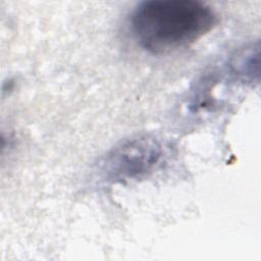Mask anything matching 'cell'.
Returning a JSON list of instances; mask_svg holds the SVG:
<instances>
[{
	"instance_id": "1",
	"label": "cell",
	"mask_w": 261,
	"mask_h": 261,
	"mask_svg": "<svg viewBox=\"0 0 261 261\" xmlns=\"http://www.w3.org/2000/svg\"><path fill=\"white\" fill-rule=\"evenodd\" d=\"M211 6L196 0L141 2L130 15V31L138 46L156 55L189 47L216 24Z\"/></svg>"
},
{
	"instance_id": "2",
	"label": "cell",
	"mask_w": 261,
	"mask_h": 261,
	"mask_svg": "<svg viewBox=\"0 0 261 261\" xmlns=\"http://www.w3.org/2000/svg\"><path fill=\"white\" fill-rule=\"evenodd\" d=\"M165 158L163 143L151 135H138L108 151L97 166L102 182L124 185L139 181L156 171Z\"/></svg>"
},
{
	"instance_id": "3",
	"label": "cell",
	"mask_w": 261,
	"mask_h": 261,
	"mask_svg": "<svg viewBox=\"0 0 261 261\" xmlns=\"http://www.w3.org/2000/svg\"><path fill=\"white\" fill-rule=\"evenodd\" d=\"M230 67L236 75L238 74L244 81L253 82L254 74L256 76L259 74V47L252 45L239 52L232 58Z\"/></svg>"
}]
</instances>
